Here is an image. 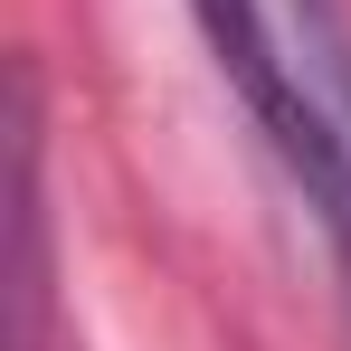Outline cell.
I'll return each mask as SVG.
<instances>
[{"label":"cell","mask_w":351,"mask_h":351,"mask_svg":"<svg viewBox=\"0 0 351 351\" xmlns=\"http://www.w3.org/2000/svg\"><path fill=\"white\" fill-rule=\"evenodd\" d=\"M190 19H199L219 76L237 86V105L256 114L266 152L285 162V180L313 199V219L332 237L351 219V162H342V133L323 123V105H313V86H304V66H294V48H285V19H276L266 0H190Z\"/></svg>","instance_id":"obj_1"}]
</instances>
